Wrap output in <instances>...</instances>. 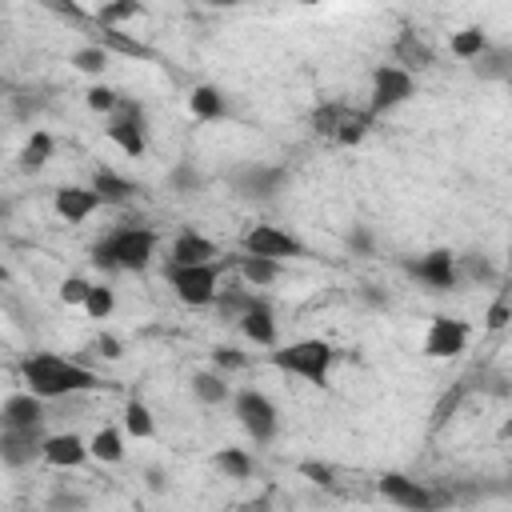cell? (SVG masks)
Instances as JSON below:
<instances>
[{
    "instance_id": "40",
    "label": "cell",
    "mask_w": 512,
    "mask_h": 512,
    "mask_svg": "<svg viewBox=\"0 0 512 512\" xmlns=\"http://www.w3.org/2000/svg\"><path fill=\"white\" fill-rule=\"evenodd\" d=\"M508 296H496L492 304H488V312H484V324H488V332H500L504 324H508Z\"/></svg>"
},
{
    "instance_id": "19",
    "label": "cell",
    "mask_w": 512,
    "mask_h": 512,
    "mask_svg": "<svg viewBox=\"0 0 512 512\" xmlns=\"http://www.w3.org/2000/svg\"><path fill=\"white\" fill-rule=\"evenodd\" d=\"M216 244L200 232H180L172 240V264H204V260H216Z\"/></svg>"
},
{
    "instance_id": "5",
    "label": "cell",
    "mask_w": 512,
    "mask_h": 512,
    "mask_svg": "<svg viewBox=\"0 0 512 512\" xmlns=\"http://www.w3.org/2000/svg\"><path fill=\"white\" fill-rule=\"evenodd\" d=\"M232 412H236V420L244 424V432H248L256 444H268V440L276 436V404H272L264 392H256V388L236 392V396H232Z\"/></svg>"
},
{
    "instance_id": "16",
    "label": "cell",
    "mask_w": 512,
    "mask_h": 512,
    "mask_svg": "<svg viewBox=\"0 0 512 512\" xmlns=\"http://www.w3.org/2000/svg\"><path fill=\"white\" fill-rule=\"evenodd\" d=\"M96 208H100V196H96L92 188H80V184H64V188H56V212H60L68 224L88 220Z\"/></svg>"
},
{
    "instance_id": "31",
    "label": "cell",
    "mask_w": 512,
    "mask_h": 512,
    "mask_svg": "<svg viewBox=\"0 0 512 512\" xmlns=\"http://www.w3.org/2000/svg\"><path fill=\"white\" fill-rule=\"evenodd\" d=\"M448 48H452V56H460V60H476V56L488 48V36H484L480 28H460V32L448 40Z\"/></svg>"
},
{
    "instance_id": "15",
    "label": "cell",
    "mask_w": 512,
    "mask_h": 512,
    "mask_svg": "<svg viewBox=\"0 0 512 512\" xmlns=\"http://www.w3.org/2000/svg\"><path fill=\"white\" fill-rule=\"evenodd\" d=\"M40 456H44L52 468H80V464L88 460V444H84L76 432H56V436H44Z\"/></svg>"
},
{
    "instance_id": "2",
    "label": "cell",
    "mask_w": 512,
    "mask_h": 512,
    "mask_svg": "<svg viewBox=\"0 0 512 512\" xmlns=\"http://www.w3.org/2000/svg\"><path fill=\"white\" fill-rule=\"evenodd\" d=\"M156 252V232L152 228H116L100 244H92V260L108 272H144Z\"/></svg>"
},
{
    "instance_id": "36",
    "label": "cell",
    "mask_w": 512,
    "mask_h": 512,
    "mask_svg": "<svg viewBox=\"0 0 512 512\" xmlns=\"http://www.w3.org/2000/svg\"><path fill=\"white\" fill-rule=\"evenodd\" d=\"M116 100H120V92H116V88H108V84H92V88L84 92V104H88L92 112H112V108H116Z\"/></svg>"
},
{
    "instance_id": "38",
    "label": "cell",
    "mask_w": 512,
    "mask_h": 512,
    "mask_svg": "<svg viewBox=\"0 0 512 512\" xmlns=\"http://www.w3.org/2000/svg\"><path fill=\"white\" fill-rule=\"evenodd\" d=\"M300 476H308V480L320 484V488H332V484H336L332 464H320V460H304V464H300Z\"/></svg>"
},
{
    "instance_id": "9",
    "label": "cell",
    "mask_w": 512,
    "mask_h": 512,
    "mask_svg": "<svg viewBox=\"0 0 512 512\" xmlns=\"http://www.w3.org/2000/svg\"><path fill=\"white\" fill-rule=\"evenodd\" d=\"M464 344H468V324L456 316H436L428 324V336H424V356L448 360V356H460Z\"/></svg>"
},
{
    "instance_id": "7",
    "label": "cell",
    "mask_w": 512,
    "mask_h": 512,
    "mask_svg": "<svg viewBox=\"0 0 512 512\" xmlns=\"http://www.w3.org/2000/svg\"><path fill=\"white\" fill-rule=\"evenodd\" d=\"M412 92H416V76H412V72H404L400 64H380V68L372 72V104H368V112H372V116L392 112V108L404 104Z\"/></svg>"
},
{
    "instance_id": "46",
    "label": "cell",
    "mask_w": 512,
    "mask_h": 512,
    "mask_svg": "<svg viewBox=\"0 0 512 512\" xmlns=\"http://www.w3.org/2000/svg\"><path fill=\"white\" fill-rule=\"evenodd\" d=\"M296 4H320V0H296Z\"/></svg>"
},
{
    "instance_id": "34",
    "label": "cell",
    "mask_w": 512,
    "mask_h": 512,
    "mask_svg": "<svg viewBox=\"0 0 512 512\" xmlns=\"http://www.w3.org/2000/svg\"><path fill=\"white\" fill-rule=\"evenodd\" d=\"M72 68H80V72H88V76L104 72V68H108V48H100V44L76 48V52H72Z\"/></svg>"
},
{
    "instance_id": "41",
    "label": "cell",
    "mask_w": 512,
    "mask_h": 512,
    "mask_svg": "<svg viewBox=\"0 0 512 512\" xmlns=\"http://www.w3.org/2000/svg\"><path fill=\"white\" fill-rule=\"evenodd\" d=\"M44 8H52L56 16H68V20H88V12L76 4V0H40Z\"/></svg>"
},
{
    "instance_id": "35",
    "label": "cell",
    "mask_w": 512,
    "mask_h": 512,
    "mask_svg": "<svg viewBox=\"0 0 512 512\" xmlns=\"http://www.w3.org/2000/svg\"><path fill=\"white\" fill-rule=\"evenodd\" d=\"M112 304H116V300H112V288H104V284H92L80 308H84V312H88L92 320H104V316L112 312Z\"/></svg>"
},
{
    "instance_id": "24",
    "label": "cell",
    "mask_w": 512,
    "mask_h": 512,
    "mask_svg": "<svg viewBox=\"0 0 512 512\" xmlns=\"http://www.w3.org/2000/svg\"><path fill=\"white\" fill-rule=\"evenodd\" d=\"M188 108L196 120H220L224 116V92L212 88V84H196L192 96H188Z\"/></svg>"
},
{
    "instance_id": "33",
    "label": "cell",
    "mask_w": 512,
    "mask_h": 512,
    "mask_svg": "<svg viewBox=\"0 0 512 512\" xmlns=\"http://www.w3.org/2000/svg\"><path fill=\"white\" fill-rule=\"evenodd\" d=\"M456 272H460V276H468V280H480V284L496 280V268H492V264H488V256H480V252L456 256Z\"/></svg>"
},
{
    "instance_id": "1",
    "label": "cell",
    "mask_w": 512,
    "mask_h": 512,
    "mask_svg": "<svg viewBox=\"0 0 512 512\" xmlns=\"http://www.w3.org/2000/svg\"><path fill=\"white\" fill-rule=\"evenodd\" d=\"M20 380L40 400H68V396H80V392H92V388L104 384L92 368H84L76 360H64L56 352H32L20 364Z\"/></svg>"
},
{
    "instance_id": "30",
    "label": "cell",
    "mask_w": 512,
    "mask_h": 512,
    "mask_svg": "<svg viewBox=\"0 0 512 512\" xmlns=\"http://www.w3.org/2000/svg\"><path fill=\"white\" fill-rule=\"evenodd\" d=\"M216 468L224 472V476H232V480H248L252 476V456L244 452V448H220L216 452Z\"/></svg>"
},
{
    "instance_id": "43",
    "label": "cell",
    "mask_w": 512,
    "mask_h": 512,
    "mask_svg": "<svg viewBox=\"0 0 512 512\" xmlns=\"http://www.w3.org/2000/svg\"><path fill=\"white\" fill-rule=\"evenodd\" d=\"M96 348H100V356H104V360H116V356H120V340H116V336H108V332H100V336H96Z\"/></svg>"
},
{
    "instance_id": "39",
    "label": "cell",
    "mask_w": 512,
    "mask_h": 512,
    "mask_svg": "<svg viewBox=\"0 0 512 512\" xmlns=\"http://www.w3.org/2000/svg\"><path fill=\"white\" fill-rule=\"evenodd\" d=\"M88 288H92V284H88L84 276H68V280L60 284V300H64V304H84Z\"/></svg>"
},
{
    "instance_id": "23",
    "label": "cell",
    "mask_w": 512,
    "mask_h": 512,
    "mask_svg": "<svg viewBox=\"0 0 512 512\" xmlns=\"http://www.w3.org/2000/svg\"><path fill=\"white\" fill-rule=\"evenodd\" d=\"M508 72H512V48H484L480 56H476V76L480 80H508Z\"/></svg>"
},
{
    "instance_id": "18",
    "label": "cell",
    "mask_w": 512,
    "mask_h": 512,
    "mask_svg": "<svg viewBox=\"0 0 512 512\" xmlns=\"http://www.w3.org/2000/svg\"><path fill=\"white\" fill-rule=\"evenodd\" d=\"M396 64L404 68V72H424V68H432V48L412 32V28H404L400 36H396Z\"/></svg>"
},
{
    "instance_id": "42",
    "label": "cell",
    "mask_w": 512,
    "mask_h": 512,
    "mask_svg": "<svg viewBox=\"0 0 512 512\" xmlns=\"http://www.w3.org/2000/svg\"><path fill=\"white\" fill-rule=\"evenodd\" d=\"M196 184H200V176L192 172V164H180V168L172 172V188H176V192H192Z\"/></svg>"
},
{
    "instance_id": "45",
    "label": "cell",
    "mask_w": 512,
    "mask_h": 512,
    "mask_svg": "<svg viewBox=\"0 0 512 512\" xmlns=\"http://www.w3.org/2000/svg\"><path fill=\"white\" fill-rule=\"evenodd\" d=\"M204 4H212V8H232V4H240V0H204Z\"/></svg>"
},
{
    "instance_id": "29",
    "label": "cell",
    "mask_w": 512,
    "mask_h": 512,
    "mask_svg": "<svg viewBox=\"0 0 512 512\" xmlns=\"http://www.w3.org/2000/svg\"><path fill=\"white\" fill-rule=\"evenodd\" d=\"M140 12H144L140 0H104V4L96 8V24H100V28H116V24H124V20H136Z\"/></svg>"
},
{
    "instance_id": "13",
    "label": "cell",
    "mask_w": 512,
    "mask_h": 512,
    "mask_svg": "<svg viewBox=\"0 0 512 512\" xmlns=\"http://www.w3.org/2000/svg\"><path fill=\"white\" fill-rule=\"evenodd\" d=\"M380 496L392 500V504H400V508H416V512H424V508L436 504V496H432L424 484L408 480L404 472H384V476H380Z\"/></svg>"
},
{
    "instance_id": "10",
    "label": "cell",
    "mask_w": 512,
    "mask_h": 512,
    "mask_svg": "<svg viewBox=\"0 0 512 512\" xmlns=\"http://www.w3.org/2000/svg\"><path fill=\"white\" fill-rule=\"evenodd\" d=\"M44 448V424H24V428H4L0 432V460L12 468H24L40 456Z\"/></svg>"
},
{
    "instance_id": "17",
    "label": "cell",
    "mask_w": 512,
    "mask_h": 512,
    "mask_svg": "<svg viewBox=\"0 0 512 512\" xmlns=\"http://www.w3.org/2000/svg\"><path fill=\"white\" fill-rule=\"evenodd\" d=\"M24 424H44V400L36 392H16L0 408V428H24Z\"/></svg>"
},
{
    "instance_id": "32",
    "label": "cell",
    "mask_w": 512,
    "mask_h": 512,
    "mask_svg": "<svg viewBox=\"0 0 512 512\" xmlns=\"http://www.w3.org/2000/svg\"><path fill=\"white\" fill-rule=\"evenodd\" d=\"M100 48H108V52H124V56H136V60H148V56H152L144 44H136L132 36H120L116 28H100Z\"/></svg>"
},
{
    "instance_id": "37",
    "label": "cell",
    "mask_w": 512,
    "mask_h": 512,
    "mask_svg": "<svg viewBox=\"0 0 512 512\" xmlns=\"http://www.w3.org/2000/svg\"><path fill=\"white\" fill-rule=\"evenodd\" d=\"M212 364H216L220 372H236V368L248 364V356H244L240 348H232V344H216V348H212Z\"/></svg>"
},
{
    "instance_id": "3",
    "label": "cell",
    "mask_w": 512,
    "mask_h": 512,
    "mask_svg": "<svg viewBox=\"0 0 512 512\" xmlns=\"http://www.w3.org/2000/svg\"><path fill=\"white\" fill-rule=\"evenodd\" d=\"M280 372H288V376H300V380H308V384H328V372H332V364H336V348L328 344V340H320V336H308V340H292V344H284V348H276L272 356H268Z\"/></svg>"
},
{
    "instance_id": "25",
    "label": "cell",
    "mask_w": 512,
    "mask_h": 512,
    "mask_svg": "<svg viewBox=\"0 0 512 512\" xmlns=\"http://www.w3.org/2000/svg\"><path fill=\"white\" fill-rule=\"evenodd\" d=\"M88 456H96V460H104V464H116V460H124V428H100L92 440H88Z\"/></svg>"
},
{
    "instance_id": "21",
    "label": "cell",
    "mask_w": 512,
    "mask_h": 512,
    "mask_svg": "<svg viewBox=\"0 0 512 512\" xmlns=\"http://www.w3.org/2000/svg\"><path fill=\"white\" fill-rule=\"evenodd\" d=\"M236 268H240V280H244L248 288H264V284H272V280L280 276V260L256 256V252H244Z\"/></svg>"
},
{
    "instance_id": "12",
    "label": "cell",
    "mask_w": 512,
    "mask_h": 512,
    "mask_svg": "<svg viewBox=\"0 0 512 512\" xmlns=\"http://www.w3.org/2000/svg\"><path fill=\"white\" fill-rule=\"evenodd\" d=\"M284 168H276V164H248V168H240L236 176H232V188L244 196V200H272L276 192H280V184H284Z\"/></svg>"
},
{
    "instance_id": "4",
    "label": "cell",
    "mask_w": 512,
    "mask_h": 512,
    "mask_svg": "<svg viewBox=\"0 0 512 512\" xmlns=\"http://www.w3.org/2000/svg\"><path fill=\"white\" fill-rule=\"evenodd\" d=\"M220 276H224V260H204V264H172L168 260V284L192 308H204L216 300Z\"/></svg>"
},
{
    "instance_id": "8",
    "label": "cell",
    "mask_w": 512,
    "mask_h": 512,
    "mask_svg": "<svg viewBox=\"0 0 512 512\" xmlns=\"http://www.w3.org/2000/svg\"><path fill=\"white\" fill-rule=\"evenodd\" d=\"M244 252H256V256H272V260H284V256H308V248L292 236V232H284V228H276V224H252L248 232H244Z\"/></svg>"
},
{
    "instance_id": "11",
    "label": "cell",
    "mask_w": 512,
    "mask_h": 512,
    "mask_svg": "<svg viewBox=\"0 0 512 512\" xmlns=\"http://www.w3.org/2000/svg\"><path fill=\"white\" fill-rule=\"evenodd\" d=\"M404 268H408L416 280H424L428 288H436V292H448V288L460 284L456 256H452L448 248H436V252H428V256H420V260H408Z\"/></svg>"
},
{
    "instance_id": "28",
    "label": "cell",
    "mask_w": 512,
    "mask_h": 512,
    "mask_svg": "<svg viewBox=\"0 0 512 512\" xmlns=\"http://www.w3.org/2000/svg\"><path fill=\"white\" fill-rule=\"evenodd\" d=\"M252 300H256V292H252V288H244V284H228V288H220V292H216V300H212V304L220 308V316H224V320H236Z\"/></svg>"
},
{
    "instance_id": "26",
    "label": "cell",
    "mask_w": 512,
    "mask_h": 512,
    "mask_svg": "<svg viewBox=\"0 0 512 512\" xmlns=\"http://www.w3.org/2000/svg\"><path fill=\"white\" fill-rule=\"evenodd\" d=\"M192 392L204 404H228L232 400V388H228V380L220 372H196L192 376Z\"/></svg>"
},
{
    "instance_id": "27",
    "label": "cell",
    "mask_w": 512,
    "mask_h": 512,
    "mask_svg": "<svg viewBox=\"0 0 512 512\" xmlns=\"http://www.w3.org/2000/svg\"><path fill=\"white\" fill-rule=\"evenodd\" d=\"M124 432L136 436V440H152L156 436V420H152L144 400H128L124 404Z\"/></svg>"
},
{
    "instance_id": "22",
    "label": "cell",
    "mask_w": 512,
    "mask_h": 512,
    "mask_svg": "<svg viewBox=\"0 0 512 512\" xmlns=\"http://www.w3.org/2000/svg\"><path fill=\"white\" fill-rule=\"evenodd\" d=\"M52 148H56V140H52V132H44V128H36L32 136H28V144L20 148V172H40L48 160H52Z\"/></svg>"
},
{
    "instance_id": "14",
    "label": "cell",
    "mask_w": 512,
    "mask_h": 512,
    "mask_svg": "<svg viewBox=\"0 0 512 512\" xmlns=\"http://www.w3.org/2000/svg\"><path fill=\"white\" fill-rule=\"evenodd\" d=\"M236 324H240V332H244L252 344H260V348H272V344H276V316H272V304H268L264 296H256V300L236 316Z\"/></svg>"
},
{
    "instance_id": "20",
    "label": "cell",
    "mask_w": 512,
    "mask_h": 512,
    "mask_svg": "<svg viewBox=\"0 0 512 512\" xmlns=\"http://www.w3.org/2000/svg\"><path fill=\"white\" fill-rule=\"evenodd\" d=\"M92 192L100 196V204H124L136 192V180L112 172V168H96L92 172Z\"/></svg>"
},
{
    "instance_id": "6",
    "label": "cell",
    "mask_w": 512,
    "mask_h": 512,
    "mask_svg": "<svg viewBox=\"0 0 512 512\" xmlns=\"http://www.w3.org/2000/svg\"><path fill=\"white\" fill-rule=\"evenodd\" d=\"M108 140L120 148V152H128V156H144V148H148V140H144V112H140V104L136 100H116V108L108 112Z\"/></svg>"
},
{
    "instance_id": "44",
    "label": "cell",
    "mask_w": 512,
    "mask_h": 512,
    "mask_svg": "<svg viewBox=\"0 0 512 512\" xmlns=\"http://www.w3.org/2000/svg\"><path fill=\"white\" fill-rule=\"evenodd\" d=\"M348 244L356 248V252H372V236H368V228H352V236H348Z\"/></svg>"
}]
</instances>
